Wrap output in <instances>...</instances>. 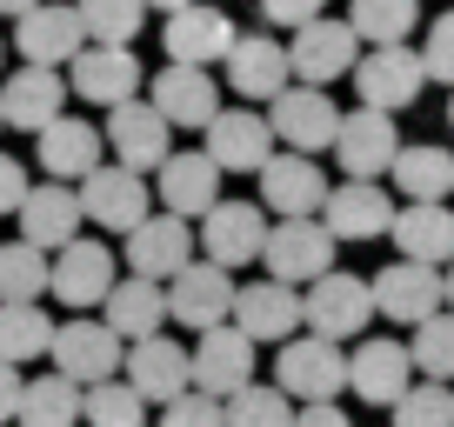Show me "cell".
Segmentation results:
<instances>
[{"label": "cell", "instance_id": "43", "mask_svg": "<svg viewBox=\"0 0 454 427\" xmlns=\"http://www.w3.org/2000/svg\"><path fill=\"white\" fill-rule=\"evenodd\" d=\"M395 427H454V387L448 381H414L395 400Z\"/></svg>", "mask_w": 454, "mask_h": 427}, {"label": "cell", "instance_id": "26", "mask_svg": "<svg viewBox=\"0 0 454 427\" xmlns=\"http://www.w3.org/2000/svg\"><path fill=\"white\" fill-rule=\"evenodd\" d=\"M67 94L94 100V107H121V100H141V60L134 47H81V60L67 67Z\"/></svg>", "mask_w": 454, "mask_h": 427}, {"label": "cell", "instance_id": "3", "mask_svg": "<svg viewBox=\"0 0 454 427\" xmlns=\"http://www.w3.org/2000/svg\"><path fill=\"white\" fill-rule=\"evenodd\" d=\"M301 314H308V334H321V341L348 347L361 341V328L374 321V287L361 281V274H321V281L301 294Z\"/></svg>", "mask_w": 454, "mask_h": 427}, {"label": "cell", "instance_id": "45", "mask_svg": "<svg viewBox=\"0 0 454 427\" xmlns=\"http://www.w3.org/2000/svg\"><path fill=\"white\" fill-rule=\"evenodd\" d=\"M160 427H227V408L214 394H181L160 408Z\"/></svg>", "mask_w": 454, "mask_h": 427}, {"label": "cell", "instance_id": "24", "mask_svg": "<svg viewBox=\"0 0 454 427\" xmlns=\"http://www.w3.org/2000/svg\"><path fill=\"white\" fill-rule=\"evenodd\" d=\"M374 314H387L395 328H421L441 314V268H421V260H395V268L374 274Z\"/></svg>", "mask_w": 454, "mask_h": 427}, {"label": "cell", "instance_id": "27", "mask_svg": "<svg viewBox=\"0 0 454 427\" xmlns=\"http://www.w3.org/2000/svg\"><path fill=\"white\" fill-rule=\"evenodd\" d=\"M34 147H41V167H47V181H60V187H81L87 174L100 167V154H107L100 128H94V120H81V114H60V120H47V128L34 134Z\"/></svg>", "mask_w": 454, "mask_h": 427}, {"label": "cell", "instance_id": "32", "mask_svg": "<svg viewBox=\"0 0 454 427\" xmlns=\"http://www.w3.org/2000/svg\"><path fill=\"white\" fill-rule=\"evenodd\" d=\"M387 241L401 247V260L448 268V260H454V207H448V200H408V207L395 214Z\"/></svg>", "mask_w": 454, "mask_h": 427}, {"label": "cell", "instance_id": "20", "mask_svg": "<svg viewBox=\"0 0 454 427\" xmlns=\"http://www.w3.org/2000/svg\"><path fill=\"white\" fill-rule=\"evenodd\" d=\"M128 387L141 400H154V408H168V400L194 394V361H187V347L174 341V334H154V341H134L128 347Z\"/></svg>", "mask_w": 454, "mask_h": 427}, {"label": "cell", "instance_id": "4", "mask_svg": "<svg viewBox=\"0 0 454 427\" xmlns=\"http://www.w3.org/2000/svg\"><path fill=\"white\" fill-rule=\"evenodd\" d=\"M268 207L261 200H214L207 214H200V260H214V268H254L261 247H268Z\"/></svg>", "mask_w": 454, "mask_h": 427}, {"label": "cell", "instance_id": "15", "mask_svg": "<svg viewBox=\"0 0 454 427\" xmlns=\"http://www.w3.org/2000/svg\"><path fill=\"white\" fill-rule=\"evenodd\" d=\"M401 154V134H395V114H374V107H355L340 114V134H334V167L348 181H381Z\"/></svg>", "mask_w": 454, "mask_h": 427}, {"label": "cell", "instance_id": "44", "mask_svg": "<svg viewBox=\"0 0 454 427\" xmlns=\"http://www.w3.org/2000/svg\"><path fill=\"white\" fill-rule=\"evenodd\" d=\"M421 67H427V81H441V87L454 94V14L427 20V41H421Z\"/></svg>", "mask_w": 454, "mask_h": 427}, {"label": "cell", "instance_id": "13", "mask_svg": "<svg viewBox=\"0 0 454 427\" xmlns=\"http://www.w3.org/2000/svg\"><path fill=\"white\" fill-rule=\"evenodd\" d=\"M254 181H261V207L281 214V221H321L327 187H334V181H327V167H314L308 154H274Z\"/></svg>", "mask_w": 454, "mask_h": 427}, {"label": "cell", "instance_id": "46", "mask_svg": "<svg viewBox=\"0 0 454 427\" xmlns=\"http://www.w3.org/2000/svg\"><path fill=\"white\" fill-rule=\"evenodd\" d=\"M27 160H14V154H0V214H20V200H27Z\"/></svg>", "mask_w": 454, "mask_h": 427}, {"label": "cell", "instance_id": "36", "mask_svg": "<svg viewBox=\"0 0 454 427\" xmlns=\"http://www.w3.org/2000/svg\"><path fill=\"white\" fill-rule=\"evenodd\" d=\"M414 20H421V0H355L348 7V27L368 47H408Z\"/></svg>", "mask_w": 454, "mask_h": 427}, {"label": "cell", "instance_id": "18", "mask_svg": "<svg viewBox=\"0 0 454 427\" xmlns=\"http://www.w3.org/2000/svg\"><path fill=\"white\" fill-rule=\"evenodd\" d=\"M348 387H355L368 408H395L414 387V361L408 341H387V334H368V341L348 347Z\"/></svg>", "mask_w": 454, "mask_h": 427}, {"label": "cell", "instance_id": "40", "mask_svg": "<svg viewBox=\"0 0 454 427\" xmlns=\"http://www.w3.org/2000/svg\"><path fill=\"white\" fill-rule=\"evenodd\" d=\"M221 408H227V427H294V400L274 381H247L241 394L221 400Z\"/></svg>", "mask_w": 454, "mask_h": 427}, {"label": "cell", "instance_id": "29", "mask_svg": "<svg viewBox=\"0 0 454 427\" xmlns=\"http://www.w3.org/2000/svg\"><path fill=\"white\" fill-rule=\"evenodd\" d=\"M60 107H67V74L54 67H14L0 81V120L20 134H41L47 120H60Z\"/></svg>", "mask_w": 454, "mask_h": 427}, {"label": "cell", "instance_id": "48", "mask_svg": "<svg viewBox=\"0 0 454 427\" xmlns=\"http://www.w3.org/2000/svg\"><path fill=\"white\" fill-rule=\"evenodd\" d=\"M294 427H355L334 400H314V408H294Z\"/></svg>", "mask_w": 454, "mask_h": 427}, {"label": "cell", "instance_id": "49", "mask_svg": "<svg viewBox=\"0 0 454 427\" xmlns=\"http://www.w3.org/2000/svg\"><path fill=\"white\" fill-rule=\"evenodd\" d=\"M20 387H27V381H20V368L0 361V421H14V414H20Z\"/></svg>", "mask_w": 454, "mask_h": 427}, {"label": "cell", "instance_id": "35", "mask_svg": "<svg viewBox=\"0 0 454 427\" xmlns=\"http://www.w3.org/2000/svg\"><path fill=\"white\" fill-rule=\"evenodd\" d=\"M47 281H54V254H41V247H27V241L0 247V307H27V300H41Z\"/></svg>", "mask_w": 454, "mask_h": 427}, {"label": "cell", "instance_id": "21", "mask_svg": "<svg viewBox=\"0 0 454 427\" xmlns=\"http://www.w3.org/2000/svg\"><path fill=\"white\" fill-rule=\"evenodd\" d=\"M147 107H154L168 128H194V134H207V120L221 114V87H214V74L207 67H160L154 74V87H147Z\"/></svg>", "mask_w": 454, "mask_h": 427}, {"label": "cell", "instance_id": "50", "mask_svg": "<svg viewBox=\"0 0 454 427\" xmlns=\"http://www.w3.org/2000/svg\"><path fill=\"white\" fill-rule=\"evenodd\" d=\"M441 307L454 314V260H448V268H441Z\"/></svg>", "mask_w": 454, "mask_h": 427}, {"label": "cell", "instance_id": "28", "mask_svg": "<svg viewBox=\"0 0 454 427\" xmlns=\"http://www.w3.org/2000/svg\"><path fill=\"white\" fill-rule=\"evenodd\" d=\"M227 87L247 100V107H268L274 94H287L294 87V67H287V47L274 41V34H241L234 41V54H227Z\"/></svg>", "mask_w": 454, "mask_h": 427}, {"label": "cell", "instance_id": "17", "mask_svg": "<svg viewBox=\"0 0 454 427\" xmlns=\"http://www.w3.org/2000/svg\"><path fill=\"white\" fill-rule=\"evenodd\" d=\"M100 141H107L114 167H160V160L174 154V128L147 107V100H121V107H107V128H100Z\"/></svg>", "mask_w": 454, "mask_h": 427}, {"label": "cell", "instance_id": "2", "mask_svg": "<svg viewBox=\"0 0 454 427\" xmlns=\"http://www.w3.org/2000/svg\"><path fill=\"white\" fill-rule=\"evenodd\" d=\"M274 387H281L294 408H314V400H334L348 387V347L321 341V334H294L274 354Z\"/></svg>", "mask_w": 454, "mask_h": 427}, {"label": "cell", "instance_id": "9", "mask_svg": "<svg viewBox=\"0 0 454 427\" xmlns=\"http://www.w3.org/2000/svg\"><path fill=\"white\" fill-rule=\"evenodd\" d=\"M200 154H207L221 174H261L274 154H281V147H274L268 114H254V107H221V114L207 120V141H200Z\"/></svg>", "mask_w": 454, "mask_h": 427}, {"label": "cell", "instance_id": "52", "mask_svg": "<svg viewBox=\"0 0 454 427\" xmlns=\"http://www.w3.org/2000/svg\"><path fill=\"white\" fill-rule=\"evenodd\" d=\"M141 7H160V14H181V7H194V0H141Z\"/></svg>", "mask_w": 454, "mask_h": 427}, {"label": "cell", "instance_id": "10", "mask_svg": "<svg viewBox=\"0 0 454 427\" xmlns=\"http://www.w3.org/2000/svg\"><path fill=\"white\" fill-rule=\"evenodd\" d=\"M14 47H20L27 67L60 74V60L74 67L81 47H87V27H81V14H74V0H41V7H27V14L14 20Z\"/></svg>", "mask_w": 454, "mask_h": 427}, {"label": "cell", "instance_id": "11", "mask_svg": "<svg viewBox=\"0 0 454 427\" xmlns=\"http://www.w3.org/2000/svg\"><path fill=\"white\" fill-rule=\"evenodd\" d=\"M74 194H81V221H94L107 234H134L147 221V174H134V167H107L100 160Z\"/></svg>", "mask_w": 454, "mask_h": 427}, {"label": "cell", "instance_id": "22", "mask_svg": "<svg viewBox=\"0 0 454 427\" xmlns=\"http://www.w3.org/2000/svg\"><path fill=\"white\" fill-rule=\"evenodd\" d=\"M187 260H194V221H181V214H147L128 234V274H141V281L168 287Z\"/></svg>", "mask_w": 454, "mask_h": 427}, {"label": "cell", "instance_id": "14", "mask_svg": "<svg viewBox=\"0 0 454 427\" xmlns=\"http://www.w3.org/2000/svg\"><path fill=\"white\" fill-rule=\"evenodd\" d=\"M187 361H194V394H214V400H234L254 381V341H247L234 321H227V328H207L187 347Z\"/></svg>", "mask_w": 454, "mask_h": 427}, {"label": "cell", "instance_id": "31", "mask_svg": "<svg viewBox=\"0 0 454 427\" xmlns=\"http://www.w3.org/2000/svg\"><path fill=\"white\" fill-rule=\"evenodd\" d=\"M154 194H160V214H181V221H200V214L221 200V167L207 154H168L154 167Z\"/></svg>", "mask_w": 454, "mask_h": 427}, {"label": "cell", "instance_id": "6", "mask_svg": "<svg viewBox=\"0 0 454 427\" xmlns=\"http://www.w3.org/2000/svg\"><path fill=\"white\" fill-rule=\"evenodd\" d=\"M234 294H241V281H234L227 268L187 260V268L168 281V321L174 328H194V334L227 328V321H234Z\"/></svg>", "mask_w": 454, "mask_h": 427}, {"label": "cell", "instance_id": "53", "mask_svg": "<svg viewBox=\"0 0 454 427\" xmlns=\"http://www.w3.org/2000/svg\"><path fill=\"white\" fill-rule=\"evenodd\" d=\"M448 120H454V94H448Z\"/></svg>", "mask_w": 454, "mask_h": 427}, {"label": "cell", "instance_id": "34", "mask_svg": "<svg viewBox=\"0 0 454 427\" xmlns=\"http://www.w3.org/2000/svg\"><path fill=\"white\" fill-rule=\"evenodd\" d=\"M387 181L401 187L408 200H448L454 194V154L434 141H414L395 154V167H387Z\"/></svg>", "mask_w": 454, "mask_h": 427}, {"label": "cell", "instance_id": "41", "mask_svg": "<svg viewBox=\"0 0 454 427\" xmlns=\"http://www.w3.org/2000/svg\"><path fill=\"white\" fill-rule=\"evenodd\" d=\"M81 421L87 427H147V400L128 381H100L81 394Z\"/></svg>", "mask_w": 454, "mask_h": 427}, {"label": "cell", "instance_id": "47", "mask_svg": "<svg viewBox=\"0 0 454 427\" xmlns=\"http://www.w3.org/2000/svg\"><path fill=\"white\" fill-rule=\"evenodd\" d=\"M327 0H261V14L274 20V27H308V20H321Z\"/></svg>", "mask_w": 454, "mask_h": 427}, {"label": "cell", "instance_id": "39", "mask_svg": "<svg viewBox=\"0 0 454 427\" xmlns=\"http://www.w3.org/2000/svg\"><path fill=\"white\" fill-rule=\"evenodd\" d=\"M87 41L94 47H134V34L147 27V7L141 0H74Z\"/></svg>", "mask_w": 454, "mask_h": 427}, {"label": "cell", "instance_id": "42", "mask_svg": "<svg viewBox=\"0 0 454 427\" xmlns=\"http://www.w3.org/2000/svg\"><path fill=\"white\" fill-rule=\"evenodd\" d=\"M408 361L427 374V381H454V314L441 307L434 321H421L408 341Z\"/></svg>", "mask_w": 454, "mask_h": 427}, {"label": "cell", "instance_id": "5", "mask_svg": "<svg viewBox=\"0 0 454 427\" xmlns=\"http://www.w3.org/2000/svg\"><path fill=\"white\" fill-rule=\"evenodd\" d=\"M334 234L321 228V221H274L268 228V247H261V268H268V281L281 287H314L321 274H334Z\"/></svg>", "mask_w": 454, "mask_h": 427}, {"label": "cell", "instance_id": "23", "mask_svg": "<svg viewBox=\"0 0 454 427\" xmlns=\"http://www.w3.org/2000/svg\"><path fill=\"white\" fill-rule=\"evenodd\" d=\"M395 200H387L381 181H340L327 187V207H321V228L334 234V241H381L387 228H395Z\"/></svg>", "mask_w": 454, "mask_h": 427}, {"label": "cell", "instance_id": "16", "mask_svg": "<svg viewBox=\"0 0 454 427\" xmlns=\"http://www.w3.org/2000/svg\"><path fill=\"white\" fill-rule=\"evenodd\" d=\"M234 41H241V27H234V14L227 7H181V14H168V27H160V47H168L174 67H207V60H227L234 54Z\"/></svg>", "mask_w": 454, "mask_h": 427}, {"label": "cell", "instance_id": "33", "mask_svg": "<svg viewBox=\"0 0 454 427\" xmlns=\"http://www.w3.org/2000/svg\"><path fill=\"white\" fill-rule=\"evenodd\" d=\"M100 321H107L121 341H154L160 328H168V287L160 281H141V274H121L114 281V294L100 300Z\"/></svg>", "mask_w": 454, "mask_h": 427}, {"label": "cell", "instance_id": "7", "mask_svg": "<svg viewBox=\"0 0 454 427\" xmlns=\"http://www.w3.org/2000/svg\"><path fill=\"white\" fill-rule=\"evenodd\" d=\"M268 128H274V147H287V154H321V147H334L340 134V107L327 100V87H287V94L268 100Z\"/></svg>", "mask_w": 454, "mask_h": 427}, {"label": "cell", "instance_id": "1", "mask_svg": "<svg viewBox=\"0 0 454 427\" xmlns=\"http://www.w3.org/2000/svg\"><path fill=\"white\" fill-rule=\"evenodd\" d=\"M47 361H54L60 381H74V387L87 394V387L114 381V374L128 368V341H121L107 321H94V314H74V321H60V328H54Z\"/></svg>", "mask_w": 454, "mask_h": 427}, {"label": "cell", "instance_id": "25", "mask_svg": "<svg viewBox=\"0 0 454 427\" xmlns=\"http://www.w3.org/2000/svg\"><path fill=\"white\" fill-rule=\"evenodd\" d=\"M234 328L247 334V341H294L301 328H308V314H301V287H281V281H247L241 294H234Z\"/></svg>", "mask_w": 454, "mask_h": 427}, {"label": "cell", "instance_id": "19", "mask_svg": "<svg viewBox=\"0 0 454 427\" xmlns=\"http://www.w3.org/2000/svg\"><path fill=\"white\" fill-rule=\"evenodd\" d=\"M114 281H121L114 254H107L100 241H87V234H81V241H67V247L54 254V281H47V294L67 300L74 314H94L100 300L114 294Z\"/></svg>", "mask_w": 454, "mask_h": 427}, {"label": "cell", "instance_id": "30", "mask_svg": "<svg viewBox=\"0 0 454 427\" xmlns=\"http://www.w3.org/2000/svg\"><path fill=\"white\" fill-rule=\"evenodd\" d=\"M14 221H20V241L27 247L60 254L67 241H81V194L60 187V181H41V187H27V200H20Z\"/></svg>", "mask_w": 454, "mask_h": 427}, {"label": "cell", "instance_id": "37", "mask_svg": "<svg viewBox=\"0 0 454 427\" xmlns=\"http://www.w3.org/2000/svg\"><path fill=\"white\" fill-rule=\"evenodd\" d=\"M54 328H60V321H47L41 300H27V307H0V361H7V368L41 361L47 347H54Z\"/></svg>", "mask_w": 454, "mask_h": 427}, {"label": "cell", "instance_id": "8", "mask_svg": "<svg viewBox=\"0 0 454 427\" xmlns=\"http://www.w3.org/2000/svg\"><path fill=\"white\" fill-rule=\"evenodd\" d=\"M427 87V67L414 47H368V54L355 60V94L361 107H374V114H401V107H414Z\"/></svg>", "mask_w": 454, "mask_h": 427}, {"label": "cell", "instance_id": "54", "mask_svg": "<svg viewBox=\"0 0 454 427\" xmlns=\"http://www.w3.org/2000/svg\"><path fill=\"white\" fill-rule=\"evenodd\" d=\"M0 128H7V120H0Z\"/></svg>", "mask_w": 454, "mask_h": 427}, {"label": "cell", "instance_id": "38", "mask_svg": "<svg viewBox=\"0 0 454 427\" xmlns=\"http://www.w3.org/2000/svg\"><path fill=\"white\" fill-rule=\"evenodd\" d=\"M20 427H81V387L60 381V374H41V381L20 387Z\"/></svg>", "mask_w": 454, "mask_h": 427}, {"label": "cell", "instance_id": "51", "mask_svg": "<svg viewBox=\"0 0 454 427\" xmlns=\"http://www.w3.org/2000/svg\"><path fill=\"white\" fill-rule=\"evenodd\" d=\"M27 7H41V0H0V14H14V20L27 14Z\"/></svg>", "mask_w": 454, "mask_h": 427}, {"label": "cell", "instance_id": "12", "mask_svg": "<svg viewBox=\"0 0 454 427\" xmlns=\"http://www.w3.org/2000/svg\"><path fill=\"white\" fill-rule=\"evenodd\" d=\"M355 60H361L355 27H348V20H327V14L308 20V27H294V41H287V67H294L301 87L340 81V74H355Z\"/></svg>", "mask_w": 454, "mask_h": 427}]
</instances>
